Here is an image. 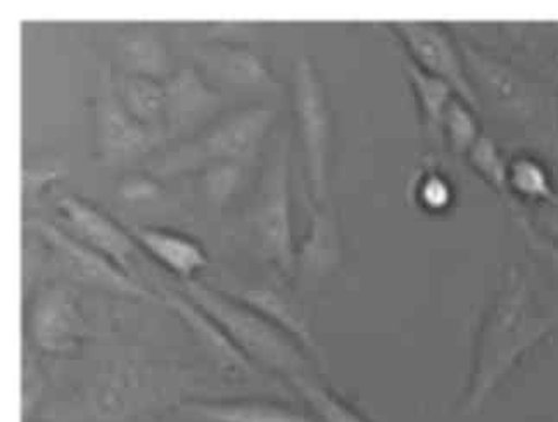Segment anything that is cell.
<instances>
[{
  "mask_svg": "<svg viewBox=\"0 0 558 422\" xmlns=\"http://www.w3.org/2000/svg\"><path fill=\"white\" fill-rule=\"evenodd\" d=\"M548 168L533 156H517L509 165V203L539 206L557 200Z\"/></svg>",
  "mask_w": 558,
  "mask_h": 422,
  "instance_id": "cell-21",
  "label": "cell"
},
{
  "mask_svg": "<svg viewBox=\"0 0 558 422\" xmlns=\"http://www.w3.org/2000/svg\"><path fill=\"white\" fill-rule=\"evenodd\" d=\"M96 149L100 164L117 165L146 155L163 141V130L138 122L123 105L109 72L100 80L96 105Z\"/></svg>",
  "mask_w": 558,
  "mask_h": 422,
  "instance_id": "cell-8",
  "label": "cell"
},
{
  "mask_svg": "<svg viewBox=\"0 0 558 422\" xmlns=\"http://www.w3.org/2000/svg\"><path fill=\"white\" fill-rule=\"evenodd\" d=\"M465 58L466 70L480 100H492L500 111L517 120L536 118L543 111V94L531 80L524 79L515 68L469 43H459Z\"/></svg>",
  "mask_w": 558,
  "mask_h": 422,
  "instance_id": "cell-9",
  "label": "cell"
},
{
  "mask_svg": "<svg viewBox=\"0 0 558 422\" xmlns=\"http://www.w3.org/2000/svg\"><path fill=\"white\" fill-rule=\"evenodd\" d=\"M291 385L308 403L318 422H368L350 403L322 385L315 376L296 377L291 381Z\"/></svg>",
  "mask_w": 558,
  "mask_h": 422,
  "instance_id": "cell-23",
  "label": "cell"
},
{
  "mask_svg": "<svg viewBox=\"0 0 558 422\" xmlns=\"http://www.w3.org/2000/svg\"><path fill=\"white\" fill-rule=\"evenodd\" d=\"M481 125L475 118V109L465 100L454 97L446 109L441 123V137L445 138L454 155L465 156L480 141Z\"/></svg>",
  "mask_w": 558,
  "mask_h": 422,
  "instance_id": "cell-24",
  "label": "cell"
},
{
  "mask_svg": "<svg viewBox=\"0 0 558 422\" xmlns=\"http://www.w3.org/2000/svg\"><path fill=\"white\" fill-rule=\"evenodd\" d=\"M418 201L427 209H442L451 200L450 185L446 184L442 177L429 176L421 180L418 185Z\"/></svg>",
  "mask_w": 558,
  "mask_h": 422,
  "instance_id": "cell-29",
  "label": "cell"
},
{
  "mask_svg": "<svg viewBox=\"0 0 558 422\" xmlns=\"http://www.w3.org/2000/svg\"><path fill=\"white\" fill-rule=\"evenodd\" d=\"M201 172H203V191L206 200L215 208H221L241 184L242 165L227 161V164L211 165Z\"/></svg>",
  "mask_w": 558,
  "mask_h": 422,
  "instance_id": "cell-27",
  "label": "cell"
},
{
  "mask_svg": "<svg viewBox=\"0 0 558 422\" xmlns=\"http://www.w3.org/2000/svg\"><path fill=\"white\" fill-rule=\"evenodd\" d=\"M25 226L35 230L49 244L64 274L78 285L100 289L106 293L120 294V297L158 301V297L138 285L134 277L123 273L111 260L82 243L68 230L59 229L54 224L46 222L44 218H28Z\"/></svg>",
  "mask_w": 558,
  "mask_h": 422,
  "instance_id": "cell-6",
  "label": "cell"
},
{
  "mask_svg": "<svg viewBox=\"0 0 558 422\" xmlns=\"http://www.w3.org/2000/svg\"><path fill=\"white\" fill-rule=\"evenodd\" d=\"M201 70L221 84L233 87H279L265 59L246 44L213 38L194 50Z\"/></svg>",
  "mask_w": 558,
  "mask_h": 422,
  "instance_id": "cell-15",
  "label": "cell"
},
{
  "mask_svg": "<svg viewBox=\"0 0 558 422\" xmlns=\"http://www.w3.org/2000/svg\"><path fill=\"white\" fill-rule=\"evenodd\" d=\"M310 229L296 250V276L306 288L317 286L338 270L344 256L341 226L329 201L315 203L306 196Z\"/></svg>",
  "mask_w": 558,
  "mask_h": 422,
  "instance_id": "cell-13",
  "label": "cell"
},
{
  "mask_svg": "<svg viewBox=\"0 0 558 422\" xmlns=\"http://www.w3.org/2000/svg\"><path fill=\"white\" fill-rule=\"evenodd\" d=\"M182 410L199 422H318L300 410L268 400L191 401Z\"/></svg>",
  "mask_w": 558,
  "mask_h": 422,
  "instance_id": "cell-18",
  "label": "cell"
},
{
  "mask_svg": "<svg viewBox=\"0 0 558 422\" xmlns=\"http://www.w3.org/2000/svg\"><path fill=\"white\" fill-rule=\"evenodd\" d=\"M230 294L258 310L259 314L265 315L268 321H271L286 335L291 336L298 345H301L312 359L317 360L318 364H324V353L318 347L317 339L313 336L308 317L286 294L274 288H253Z\"/></svg>",
  "mask_w": 558,
  "mask_h": 422,
  "instance_id": "cell-17",
  "label": "cell"
},
{
  "mask_svg": "<svg viewBox=\"0 0 558 422\" xmlns=\"http://www.w3.org/2000/svg\"><path fill=\"white\" fill-rule=\"evenodd\" d=\"M120 63L125 68L123 75L149 76L167 82L175 70L167 46L149 29H134L120 38Z\"/></svg>",
  "mask_w": 558,
  "mask_h": 422,
  "instance_id": "cell-19",
  "label": "cell"
},
{
  "mask_svg": "<svg viewBox=\"0 0 558 422\" xmlns=\"http://www.w3.org/2000/svg\"><path fill=\"white\" fill-rule=\"evenodd\" d=\"M466 159L471 161L472 168L480 173L492 188L504 194L509 200V165L501 150L496 146L495 141L488 135H481L480 141L474 144Z\"/></svg>",
  "mask_w": 558,
  "mask_h": 422,
  "instance_id": "cell-25",
  "label": "cell"
},
{
  "mask_svg": "<svg viewBox=\"0 0 558 422\" xmlns=\"http://www.w3.org/2000/svg\"><path fill=\"white\" fill-rule=\"evenodd\" d=\"M404 70L409 73L410 85H412L418 109H421L422 122L429 126L434 134L441 137L442 117H445L448 106L451 105V100L459 96L453 93L450 85L425 73L412 61L404 64Z\"/></svg>",
  "mask_w": 558,
  "mask_h": 422,
  "instance_id": "cell-22",
  "label": "cell"
},
{
  "mask_svg": "<svg viewBox=\"0 0 558 422\" xmlns=\"http://www.w3.org/2000/svg\"><path fill=\"white\" fill-rule=\"evenodd\" d=\"M28 333L44 353L64 355L75 351L85 336L84 315L75 294L63 286L38 289L28 310Z\"/></svg>",
  "mask_w": 558,
  "mask_h": 422,
  "instance_id": "cell-11",
  "label": "cell"
},
{
  "mask_svg": "<svg viewBox=\"0 0 558 422\" xmlns=\"http://www.w3.org/2000/svg\"><path fill=\"white\" fill-rule=\"evenodd\" d=\"M161 193L156 177L144 176V173H130L121 179L118 185V196L126 203H146L156 200Z\"/></svg>",
  "mask_w": 558,
  "mask_h": 422,
  "instance_id": "cell-28",
  "label": "cell"
},
{
  "mask_svg": "<svg viewBox=\"0 0 558 422\" xmlns=\"http://www.w3.org/2000/svg\"><path fill=\"white\" fill-rule=\"evenodd\" d=\"M274 120L276 111L265 106L232 111L205 132L171 149L155 168L156 177L197 172L227 161L244 165L255 158Z\"/></svg>",
  "mask_w": 558,
  "mask_h": 422,
  "instance_id": "cell-3",
  "label": "cell"
},
{
  "mask_svg": "<svg viewBox=\"0 0 558 422\" xmlns=\"http://www.w3.org/2000/svg\"><path fill=\"white\" fill-rule=\"evenodd\" d=\"M66 176V168L61 164L37 165V167H26L23 173V184H25L26 194H38L52 180Z\"/></svg>",
  "mask_w": 558,
  "mask_h": 422,
  "instance_id": "cell-30",
  "label": "cell"
},
{
  "mask_svg": "<svg viewBox=\"0 0 558 422\" xmlns=\"http://www.w3.org/2000/svg\"><path fill=\"white\" fill-rule=\"evenodd\" d=\"M291 138L282 135L276 156L259 182L258 196L251 209V227L262 255L286 276H296V250L292 241L291 179H289Z\"/></svg>",
  "mask_w": 558,
  "mask_h": 422,
  "instance_id": "cell-5",
  "label": "cell"
},
{
  "mask_svg": "<svg viewBox=\"0 0 558 422\" xmlns=\"http://www.w3.org/2000/svg\"><path fill=\"white\" fill-rule=\"evenodd\" d=\"M391 28L409 52L412 63L450 85L453 93L475 111L481 108V100L469 76L460 44H454L442 26L404 20L391 23Z\"/></svg>",
  "mask_w": 558,
  "mask_h": 422,
  "instance_id": "cell-7",
  "label": "cell"
},
{
  "mask_svg": "<svg viewBox=\"0 0 558 422\" xmlns=\"http://www.w3.org/2000/svg\"><path fill=\"white\" fill-rule=\"evenodd\" d=\"M292 109L303 143L310 197L315 203H326L332 111L317 67L306 55H301L292 67Z\"/></svg>",
  "mask_w": 558,
  "mask_h": 422,
  "instance_id": "cell-4",
  "label": "cell"
},
{
  "mask_svg": "<svg viewBox=\"0 0 558 422\" xmlns=\"http://www.w3.org/2000/svg\"><path fill=\"white\" fill-rule=\"evenodd\" d=\"M163 303L179 317L189 335L220 371L238 376L256 374V365L239 350L223 327L191 298L185 297L182 291L163 289Z\"/></svg>",
  "mask_w": 558,
  "mask_h": 422,
  "instance_id": "cell-14",
  "label": "cell"
},
{
  "mask_svg": "<svg viewBox=\"0 0 558 422\" xmlns=\"http://www.w3.org/2000/svg\"><path fill=\"white\" fill-rule=\"evenodd\" d=\"M182 293L208 312L253 364L280 374L289 383L313 376L312 357L258 310L196 279L182 282Z\"/></svg>",
  "mask_w": 558,
  "mask_h": 422,
  "instance_id": "cell-2",
  "label": "cell"
},
{
  "mask_svg": "<svg viewBox=\"0 0 558 422\" xmlns=\"http://www.w3.org/2000/svg\"><path fill=\"white\" fill-rule=\"evenodd\" d=\"M510 209H512L513 220H515L517 227L521 230L522 238H524L525 244L530 248L534 258L539 262L546 274H550L551 279L558 285V241L557 239L548 238L543 234L533 224L530 222V218L525 217L519 206L510 203Z\"/></svg>",
  "mask_w": 558,
  "mask_h": 422,
  "instance_id": "cell-26",
  "label": "cell"
},
{
  "mask_svg": "<svg viewBox=\"0 0 558 422\" xmlns=\"http://www.w3.org/2000/svg\"><path fill=\"white\" fill-rule=\"evenodd\" d=\"M223 103L220 91L197 68H180L165 82V137L182 143L196 137L220 113Z\"/></svg>",
  "mask_w": 558,
  "mask_h": 422,
  "instance_id": "cell-10",
  "label": "cell"
},
{
  "mask_svg": "<svg viewBox=\"0 0 558 422\" xmlns=\"http://www.w3.org/2000/svg\"><path fill=\"white\" fill-rule=\"evenodd\" d=\"M118 96L138 122L165 132V82L141 75H123Z\"/></svg>",
  "mask_w": 558,
  "mask_h": 422,
  "instance_id": "cell-20",
  "label": "cell"
},
{
  "mask_svg": "<svg viewBox=\"0 0 558 422\" xmlns=\"http://www.w3.org/2000/svg\"><path fill=\"white\" fill-rule=\"evenodd\" d=\"M58 209L71 236L99 251L100 255L111 260L123 273L134 277L137 243L123 224L114 222L105 212L73 194L59 197Z\"/></svg>",
  "mask_w": 558,
  "mask_h": 422,
  "instance_id": "cell-12",
  "label": "cell"
},
{
  "mask_svg": "<svg viewBox=\"0 0 558 422\" xmlns=\"http://www.w3.org/2000/svg\"><path fill=\"white\" fill-rule=\"evenodd\" d=\"M123 226L138 246L144 248L158 264L163 265L184 282L194 280L196 274L209 265L206 251L194 239L170 232V230L158 229V227L135 226V224H123Z\"/></svg>",
  "mask_w": 558,
  "mask_h": 422,
  "instance_id": "cell-16",
  "label": "cell"
},
{
  "mask_svg": "<svg viewBox=\"0 0 558 422\" xmlns=\"http://www.w3.org/2000/svg\"><path fill=\"white\" fill-rule=\"evenodd\" d=\"M555 326V317L543 314L534 300L527 279L517 268H510L477 336L469 409L483 406L525 351L550 335Z\"/></svg>",
  "mask_w": 558,
  "mask_h": 422,
  "instance_id": "cell-1",
  "label": "cell"
}]
</instances>
